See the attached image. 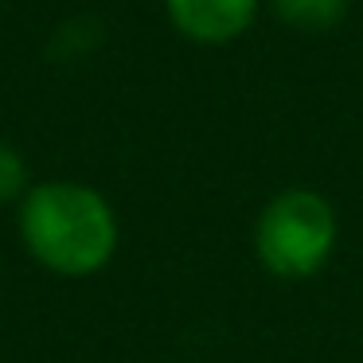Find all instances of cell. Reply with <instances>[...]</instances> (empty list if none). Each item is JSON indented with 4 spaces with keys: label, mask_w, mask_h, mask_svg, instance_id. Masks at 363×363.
<instances>
[{
    "label": "cell",
    "mask_w": 363,
    "mask_h": 363,
    "mask_svg": "<svg viewBox=\"0 0 363 363\" xmlns=\"http://www.w3.org/2000/svg\"><path fill=\"white\" fill-rule=\"evenodd\" d=\"M254 262L277 281L324 274L340 250V211L320 188L293 184L258 207L250 227Z\"/></svg>",
    "instance_id": "7a4b0ae2"
},
{
    "label": "cell",
    "mask_w": 363,
    "mask_h": 363,
    "mask_svg": "<svg viewBox=\"0 0 363 363\" xmlns=\"http://www.w3.org/2000/svg\"><path fill=\"white\" fill-rule=\"evenodd\" d=\"M266 0H164V16L172 32L199 48H227L242 40Z\"/></svg>",
    "instance_id": "3957f363"
},
{
    "label": "cell",
    "mask_w": 363,
    "mask_h": 363,
    "mask_svg": "<svg viewBox=\"0 0 363 363\" xmlns=\"http://www.w3.org/2000/svg\"><path fill=\"white\" fill-rule=\"evenodd\" d=\"M28 188H32V172H28L24 152L0 137V203H20Z\"/></svg>",
    "instance_id": "5b68a950"
},
{
    "label": "cell",
    "mask_w": 363,
    "mask_h": 363,
    "mask_svg": "<svg viewBox=\"0 0 363 363\" xmlns=\"http://www.w3.org/2000/svg\"><path fill=\"white\" fill-rule=\"evenodd\" d=\"M266 4L289 32L301 35L336 32L347 20V9H352V0H266Z\"/></svg>",
    "instance_id": "277c9868"
},
{
    "label": "cell",
    "mask_w": 363,
    "mask_h": 363,
    "mask_svg": "<svg viewBox=\"0 0 363 363\" xmlns=\"http://www.w3.org/2000/svg\"><path fill=\"white\" fill-rule=\"evenodd\" d=\"M24 250L55 277H94L121 246V223L98 188L79 180L32 184L16 203Z\"/></svg>",
    "instance_id": "6da1fadb"
}]
</instances>
